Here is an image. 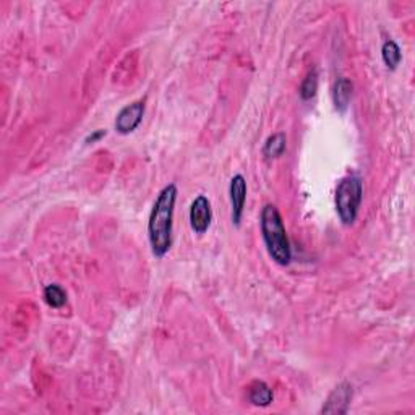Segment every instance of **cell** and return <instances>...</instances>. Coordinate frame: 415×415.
<instances>
[{
    "mask_svg": "<svg viewBox=\"0 0 415 415\" xmlns=\"http://www.w3.org/2000/svg\"><path fill=\"white\" fill-rule=\"evenodd\" d=\"M177 202V187L174 183L166 185L158 195L154 206L149 214L148 236L154 257L163 258L169 252L172 243V219Z\"/></svg>",
    "mask_w": 415,
    "mask_h": 415,
    "instance_id": "cell-1",
    "label": "cell"
},
{
    "mask_svg": "<svg viewBox=\"0 0 415 415\" xmlns=\"http://www.w3.org/2000/svg\"><path fill=\"white\" fill-rule=\"evenodd\" d=\"M262 234L269 257L281 266L291 263L292 252L284 227L281 213L274 204H266L262 211Z\"/></svg>",
    "mask_w": 415,
    "mask_h": 415,
    "instance_id": "cell-2",
    "label": "cell"
},
{
    "mask_svg": "<svg viewBox=\"0 0 415 415\" xmlns=\"http://www.w3.org/2000/svg\"><path fill=\"white\" fill-rule=\"evenodd\" d=\"M363 185L359 176H347L336 188V211L342 224L351 226L356 222L360 203H362Z\"/></svg>",
    "mask_w": 415,
    "mask_h": 415,
    "instance_id": "cell-3",
    "label": "cell"
},
{
    "mask_svg": "<svg viewBox=\"0 0 415 415\" xmlns=\"http://www.w3.org/2000/svg\"><path fill=\"white\" fill-rule=\"evenodd\" d=\"M211 203L204 195H199L190 206V226L195 234H204L211 226Z\"/></svg>",
    "mask_w": 415,
    "mask_h": 415,
    "instance_id": "cell-4",
    "label": "cell"
},
{
    "mask_svg": "<svg viewBox=\"0 0 415 415\" xmlns=\"http://www.w3.org/2000/svg\"><path fill=\"white\" fill-rule=\"evenodd\" d=\"M352 396H354L352 384L349 383L338 384V386L333 389V393L328 396L326 402H324L322 414H329V415L346 414L349 406H351Z\"/></svg>",
    "mask_w": 415,
    "mask_h": 415,
    "instance_id": "cell-5",
    "label": "cell"
},
{
    "mask_svg": "<svg viewBox=\"0 0 415 415\" xmlns=\"http://www.w3.org/2000/svg\"><path fill=\"white\" fill-rule=\"evenodd\" d=\"M144 116V103L135 101L128 106H125L122 111L117 114L116 119V130L120 135H128L138 128Z\"/></svg>",
    "mask_w": 415,
    "mask_h": 415,
    "instance_id": "cell-6",
    "label": "cell"
},
{
    "mask_svg": "<svg viewBox=\"0 0 415 415\" xmlns=\"http://www.w3.org/2000/svg\"><path fill=\"white\" fill-rule=\"evenodd\" d=\"M229 193H231V206H232V222L236 226H240L242 221V214L245 208V199H247V180L243 176H234L231 180V187H229Z\"/></svg>",
    "mask_w": 415,
    "mask_h": 415,
    "instance_id": "cell-7",
    "label": "cell"
},
{
    "mask_svg": "<svg viewBox=\"0 0 415 415\" xmlns=\"http://www.w3.org/2000/svg\"><path fill=\"white\" fill-rule=\"evenodd\" d=\"M352 89L354 84L349 78H339L336 83H334L333 88V103L336 111L346 112L349 107V103H351L352 98Z\"/></svg>",
    "mask_w": 415,
    "mask_h": 415,
    "instance_id": "cell-8",
    "label": "cell"
},
{
    "mask_svg": "<svg viewBox=\"0 0 415 415\" xmlns=\"http://www.w3.org/2000/svg\"><path fill=\"white\" fill-rule=\"evenodd\" d=\"M248 399L253 406L266 407L273 402V389L264 382H253L248 388Z\"/></svg>",
    "mask_w": 415,
    "mask_h": 415,
    "instance_id": "cell-9",
    "label": "cell"
},
{
    "mask_svg": "<svg viewBox=\"0 0 415 415\" xmlns=\"http://www.w3.org/2000/svg\"><path fill=\"white\" fill-rule=\"evenodd\" d=\"M286 143H287V138L284 133L271 135V137L266 139V143H264V148H263L264 158L274 159L281 156V154L286 151Z\"/></svg>",
    "mask_w": 415,
    "mask_h": 415,
    "instance_id": "cell-10",
    "label": "cell"
},
{
    "mask_svg": "<svg viewBox=\"0 0 415 415\" xmlns=\"http://www.w3.org/2000/svg\"><path fill=\"white\" fill-rule=\"evenodd\" d=\"M382 57H383L384 65H386L389 70H396L398 65L401 63V60H402L401 49H399V46L393 41V39H388V41L383 43Z\"/></svg>",
    "mask_w": 415,
    "mask_h": 415,
    "instance_id": "cell-11",
    "label": "cell"
},
{
    "mask_svg": "<svg viewBox=\"0 0 415 415\" xmlns=\"http://www.w3.org/2000/svg\"><path fill=\"white\" fill-rule=\"evenodd\" d=\"M44 300H46L49 307L60 308L67 302V294H65L63 289L57 286V284H51V286L44 289Z\"/></svg>",
    "mask_w": 415,
    "mask_h": 415,
    "instance_id": "cell-12",
    "label": "cell"
},
{
    "mask_svg": "<svg viewBox=\"0 0 415 415\" xmlns=\"http://www.w3.org/2000/svg\"><path fill=\"white\" fill-rule=\"evenodd\" d=\"M317 89H318V75L317 72H310L307 75V78L303 80L302 86H300V98L303 99V101H310L315 94H317Z\"/></svg>",
    "mask_w": 415,
    "mask_h": 415,
    "instance_id": "cell-13",
    "label": "cell"
},
{
    "mask_svg": "<svg viewBox=\"0 0 415 415\" xmlns=\"http://www.w3.org/2000/svg\"><path fill=\"white\" fill-rule=\"evenodd\" d=\"M103 137H106V130H96V132H93L91 135H88V137H86V143H96Z\"/></svg>",
    "mask_w": 415,
    "mask_h": 415,
    "instance_id": "cell-14",
    "label": "cell"
}]
</instances>
